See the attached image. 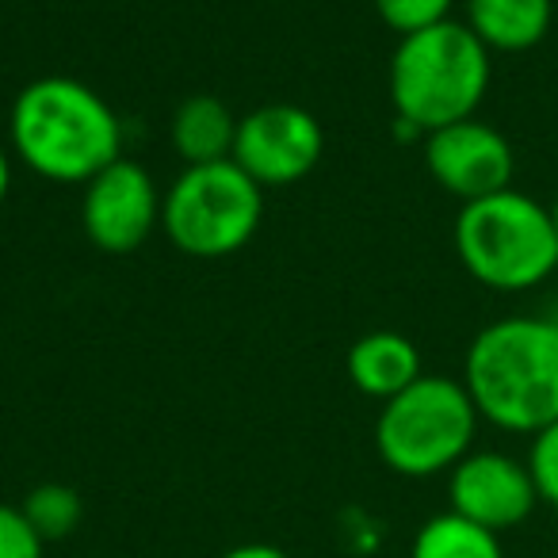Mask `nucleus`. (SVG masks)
Masks as SVG:
<instances>
[{
	"mask_svg": "<svg viewBox=\"0 0 558 558\" xmlns=\"http://www.w3.org/2000/svg\"><path fill=\"white\" fill-rule=\"evenodd\" d=\"M410 558H505L501 535L459 512H436L417 527Z\"/></svg>",
	"mask_w": 558,
	"mask_h": 558,
	"instance_id": "obj_14",
	"label": "nucleus"
},
{
	"mask_svg": "<svg viewBox=\"0 0 558 558\" xmlns=\"http://www.w3.org/2000/svg\"><path fill=\"white\" fill-rule=\"evenodd\" d=\"M9 134L20 161L58 184H88L123 149L111 104L73 77L32 81L12 104Z\"/></svg>",
	"mask_w": 558,
	"mask_h": 558,
	"instance_id": "obj_2",
	"label": "nucleus"
},
{
	"mask_svg": "<svg viewBox=\"0 0 558 558\" xmlns=\"http://www.w3.org/2000/svg\"><path fill=\"white\" fill-rule=\"evenodd\" d=\"M478 421L463 379L421 375L402 395L383 402L375 451L402 478H433L471 456Z\"/></svg>",
	"mask_w": 558,
	"mask_h": 558,
	"instance_id": "obj_5",
	"label": "nucleus"
},
{
	"mask_svg": "<svg viewBox=\"0 0 558 558\" xmlns=\"http://www.w3.org/2000/svg\"><path fill=\"white\" fill-rule=\"evenodd\" d=\"M489 88V50L459 20L405 35L390 58V100L398 123L417 134L474 119Z\"/></svg>",
	"mask_w": 558,
	"mask_h": 558,
	"instance_id": "obj_3",
	"label": "nucleus"
},
{
	"mask_svg": "<svg viewBox=\"0 0 558 558\" xmlns=\"http://www.w3.org/2000/svg\"><path fill=\"white\" fill-rule=\"evenodd\" d=\"M172 149L187 165L230 161L233 142H238V116L215 96H192L172 116Z\"/></svg>",
	"mask_w": 558,
	"mask_h": 558,
	"instance_id": "obj_13",
	"label": "nucleus"
},
{
	"mask_svg": "<svg viewBox=\"0 0 558 558\" xmlns=\"http://www.w3.org/2000/svg\"><path fill=\"white\" fill-rule=\"evenodd\" d=\"M81 222L96 248L104 253H134L161 226V195L154 177L138 161H111L85 184Z\"/></svg>",
	"mask_w": 558,
	"mask_h": 558,
	"instance_id": "obj_8",
	"label": "nucleus"
},
{
	"mask_svg": "<svg viewBox=\"0 0 558 558\" xmlns=\"http://www.w3.org/2000/svg\"><path fill=\"white\" fill-rule=\"evenodd\" d=\"M264 215V187L238 161L187 165L161 199V230L187 256H230L248 245Z\"/></svg>",
	"mask_w": 558,
	"mask_h": 558,
	"instance_id": "obj_6",
	"label": "nucleus"
},
{
	"mask_svg": "<svg viewBox=\"0 0 558 558\" xmlns=\"http://www.w3.org/2000/svg\"><path fill=\"white\" fill-rule=\"evenodd\" d=\"M456 253L471 279L489 291H532L558 271L550 210L517 187L463 203L456 218Z\"/></svg>",
	"mask_w": 558,
	"mask_h": 558,
	"instance_id": "obj_4",
	"label": "nucleus"
},
{
	"mask_svg": "<svg viewBox=\"0 0 558 558\" xmlns=\"http://www.w3.org/2000/svg\"><path fill=\"white\" fill-rule=\"evenodd\" d=\"M555 322H558V314H555Z\"/></svg>",
	"mask_w": 558,
	"mask_h": 558,
	"instance_id": "obj_22",
	"label": "nucleus"
},
{
	"mask_svg": "<svg viewBox=\"0 0 558 558\" xmlns=\"http://www.w3.org/2000/svg\"><path fill=\"white\" fill-rule=\"evenodd\" d=\"M326 134L306 108L295 104H264L238 119L233 161L260 187H288L318 165Z\"/></svg>",
	"mask_w": 558,
	"mask_h": 558,
	"instance_id": "obj_7",
	"label": "nucleus"
},
{
	"mask_svg": "<svg viewBox=\"0 0 558 558\" xmlns=\"http://www.w3.org/2000/svg\"><path fill=\"white\" fill-rule=\"evenodd\" d=\"M448 501L451 512L501 535L532 517L539 494L524 459L505 451H471L448 471Z\"/></svg>",
	"mask_w": 558,
	"mask_h": 558,
	"instance_id": "obj_10",
	"label": "nucleus"
},
{
	"mask_svg": "<svg viewBox=\"0 0 558 558\" xmlns=\"http://www.w3.org/2000/svg\"><path fill=\"white\" fill-rule=\"evenodd\" d=\"M463 387L482 421L501 433L535 436L558 421V322H489L463 360Z\"/></svg>",
	"mask_w": 558,
	"mask_h": 558,
	"instance_id": "obj_1",
	"label": "nucleus"
},
{
	"mask_svg": "<svg viewBox=\"0 0 558 558\" xmlns=\"http://www.w3.org/2000/svg\"><path fill=\"white\" fill-rule=\"evenodd\" d=\"M524 463H527V471H532L539 505L558 509V421L532 436V448H527Z\"/></svg>",
	"mask_w": 558,
	"mask_h": 558,
	"instance_id": "obj_17",
	"label": "nucleus"
},
{
	"mask_svg": "<svg viewBox=\"0 0 558 558\" xmlns=\"http://www.w3.org/2000/svg\"><path fill=\"white\" fill-rule=\"evenodd\" d=\"M222 558H291L288 550L271 547V543H241V547H230Z\"/></svg>",
	"mask_w": 558,
	"mask_h": 558,
	"instance_id": "obj_19",
	"label": "nucleus"
},
{
	"mask_svg": "<svg viewBox=\"0 0 558 558\" xmlns=\"http://www.w3.org/2000/svg\"><path fill=\"white\" fill-rule=\"evenodd\" d=\"M47 543L27 524L20 505H0V558H43Z\"/></svg>",
	"mask_w": 558,
	"mask_h": 558,
	"instance_id": "obj_18",
	"label": "nucleus"
},
{
	"mask_svg": "<svg viewBox=\"0 0 558 558\" xmlns=\"http://www.w3.org/2000/svg\"><path fill=\"white\" fill-rule=\"evenodd\" d=\"M349 379L360 395L390 402L421 379V352L395 329H375L349 349Z\"/></svg>",
	"mask_w": 558,
	"mask_h": 558,
	"instance_id": "obj_11",
	"label": "nucleus"
},
{
	"mask_svg": "<svg viewBox=\"0 0 558 558\" xmlns=\"http://www.w3.org/2000/svg\"><path fill=\"white\" fill-rule=\"evenodd\" d=\"M20 509H24L27 524L39 532L43 543L70 539V535L77 532L81 517H85V501H81L77 489L65 486V482H43V486H35L32 494L24 497Z\"/></svg>",
	"mask_w": 558,
	"mask_h": 558,
	"instance_id": "obj_15",
	"label": "nucleus"
},
{
	"mask_svg": "<svg viewBox=\"0 0 558 558\" xmlns=\"http://www.w3.org/2000/svg\"><path fill=\"white\" fill-rule=\"evenodd\" d=\"M451 4L456 0H375V12L398 39H405V35H417L425 27L451 20Z\"/></svg>",
	"mask_w": 558,
	"mask_h": 558,
	"instance_id": "obj_16",
	"label": "nucleus"
},
{
	"mask_svg": "<svg viewBox=\"0 0 558 558\" xmlns=\"http://www.w3.org/2000/svg\"><path fill=\"white\" fill-rule=\"evenodd\" d=\"M425 165L436 184L463 203L505 192L517 172L509 138L482 119H463L425 134Z\"/></svg>",
	"mask_w": 558,
	"mask_h": 558,
	"instance_id": "obj_9",
	"label": "nucleus"
},
{
	"mask_svg": "<svg viewBox=\"0 0 558 558\" xmlns=\"http://www.w3.org/2000/svg\"><path fill=\"white\" fill-rule=\"evenodd\" d=\"M9 187H12V161H9V154H4V146H0V203H4Z\"/></svg>",
	"mask_w": 558,
	"mask_h": 558,
	"instance_id": "obj_20",
	"label": "nucleus"
},
{
	"mask_svg": "<svg viewBox=\"0 0 558 558\" xmlns=\"http://www.w3.org/2000/svg\"><path fill=\"white\" fill-rule=\"evenodd\" d=\"M550 222H555V238H558V195H555V203H550Z\"/></svg>",
	"mask_w": 558,
	"mask_h": 558,
	"instance_id": "obj_21",
	"label": "nucleus"
},
{
	"mask_svg": "<svg viewBox=\"0 0 558 558\" xmlns=\"http://www.w3.org/2000/svg\"><path fill=\"white\" fill-rule=\"evenodd\" d=\"M463 24L478 35L482 47L494 54H520L547 39L555 4L550 0H463Z\"/></svg>",
	"mask_w": 558,
	"mask_h": 558,
	"instance_id": "obj_12",
	"label": "nucleus"
}]
</instances>
